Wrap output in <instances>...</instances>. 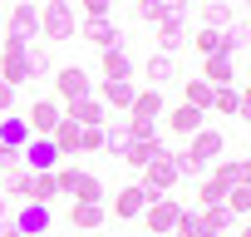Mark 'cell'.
<instances>
[{
    "label": "cell",
    "instance_id": "obj_1",
    "mask_svg": "<svg viewBox=\"0 0 251 237\" xmlns=\"http://www.w3.org/2000/svg\"><path fill=\"white\" fill-rule=\"evenodd\" d=\"M74 30H79V15H74V5H40V40H45V45L74 40Z\"/></svg>",
    "mask_w": 251,
    "mask_h": 237
},
{
    "label": "cell",
    "instance_id": "obj_2",
    "mask_svg": "<svg viewBox=\"0 0 251 237\" xmlns=\"http://www.w3.org/2000/svg\"><path fill=\"white\" fill-rule=\"evenodd\" d=\"M177 183H182V173H177L173 153H158V158H153V163L143 168V183H138V188H143L148 198H168V193H173Z\"/></svg>",
    "mask_w": 251,
    "mask_h": 237
},
{
    "label": "cell",
    "instance_id": "obj_3",
    "mask_svg": "<svg viewBox=\"0 0 251 237\" xmlns=\"http://www.w3.org/2000/svg\"><path fill=\"white\" fill-rule=\"evenodd\" d=\"M187 207L177 203V198H148V207H143V222H148V232L153 237H173V227H177V217H182Z\"/></svg>",
    "mask_w": 251,
    "mask_h": 237
},
{
    "label": "cell",
    "instance_id": "obj_4",
    "mask_svg": "<svg viewBox=\"0 0 251 237\" xmlns=\"http://www.w3.org/2000/svg\"><path fill=\"white\" fill-rule=\"evenodd\" d=\"M94 94V79L79 69V64H64V69H54V99L69 109L74 99H89Z\"/></svg>",
    "mask_w": 251,
    "mask_h": 237
},
{
    "label": "cell",
    "instance_id": "obj_5",
    "mask_svg": "<svg viewBox=\"0 0 251 237\" xmlns=\"http://www.w3.org/2000/svg\"><path fill=\"white\" fill-rule=\"evenodd\" d=\"M59 118H64V104H59V99H35V104H30V114H25L30 139H50Z\"/></svg>",
    "mask_w": 251,
    "mask_h": 237
},
{
    "label": "cell",
    "instance_id": "obj_6",
    "mask_svg": "<svg viewBox=\"0 0 251 237\" xmlns=\"http://www.w3.org/2000/svg\"><path fill=\"white\" fill-rule=\"evenodd\" d=\"M79 40H89L94 50H123V30L113 25V15L108 20H79V30H74Z\"/></svg>",
    "mask_w": 251,
    "mask_h": 237
},
{
    "label": "cell",
    "instance_id": "obj_7",
    "mask_svg": "<svg viewBox=\"0 0 251 237\" xmlns=\"http://www.w3.org/2000/svg\"><path fill=\"white\" fill-rule=\"evenodd\" d=\"M5 35H20V40H35L40 35V5H35V0H15V5H10Z\"/></svg>",
    "mask_w": 251,
    "mask_h": 237
},
{
    "label": "cell",
    "instance_id": "obj_8",
    "mask_svg": "<svg viewBox=\"0 0 251 237\" xmlns=\"http://www.w3.org/2000/svg\"><path fill=\"white\" fill-rule=\"evenodd\" d=\"M187 45V10H168V20L158 25V55H173Z\"/></svg>",
    "mask_w": 251,
    "mask_h": 237
},
{
    "label": "cell",
    "instance_id": "obj_9",
    "mask_svg": "<svg viewBox=\"0 0 251 237\" xmlns=\"http://www.w3.org/2000/svg\"><path fill=\"white\" fill-rule=\"evenodd\" d=\"M182 148H187V153H192V158H197L202 168H212V163L222 158V148H226V139H222L217 129H197L192 139H182Z\"/></svg>",
    "mask_w": 251,
    "mask_h": 237
},
{
    "label": "cell",
    "instance_id": "obj_10",
    "mask_svg": "<svg viewBox=\"0 0 251 237\" xmlns=\"http://www.w3.org/2000/svg\"><path fill=\"white\" fill-rule=\"evenodd\" d=\"M20 163H25L30 173H54L64 158H59V148H54L50 139H30V144L20 148Z\"/></svg>",
    "mask_w": 251,
    "mask_h": 237
},
{
    "label": "cell",
    "instance_id": "obj_11",
    "mask_svg": "<svg viewBox=\"0 0 251 237\" xmlns=\"http://www.w3.org/2000/svg\"><path fill=\"white\" fill-rule=\"evenodd\" d=\"M10 222H15V232H20V237H45L54 217H50V207H45V203H20Z\"/></svg>",
    "mask_w": 251,
    "mask_h": 237
},
{
    "label": "cell",
    "instance_id": "obj_12",
    "mask_svg": "<svg viewBox=\"0 0 251 237\" xmlns=\"http://www.w3.org/2000/svg\"><path fill=\"white\" fill-rule=\"evenodd\" d=\"M94 89H99L94 99H99L108 114H113V109H128V104H133V94H138V84H133V79H99Z\"/></svg>",
    "mask_w": 251,
    "mask_h": 237
},
{
    "label": "cell",
    "instance_id": "obj_13",
    "mask_svg": "<svg viewBox=\"0 0 251 237\" xmlns=\"http://www.w3.org/2000/svg\"><path fill=\"white\" fill-rule=\"evenodd\" d=\"M163 124H168L177 139H192L197 129H207V114H202V109H192V104H177L173 114H163Z\"/></svg>",
    "mask_w": 251,
    "mask_h": 237
},
{
    "label": "cell",
    "instance_id": "obj_14",
    "mask_svg": "<svg viewBox=\"0 0 251 237\" xmlns=\"http://www.w3.org/2000/svg\"><path fill=\"white\" fill-rule=\"evenodd\" d=\"M64 118H74L79 129H103V124H108V109L89 94V99H74V104L64 109Z\"/></svg>",
    "mask_w": 251,
    "mask_h": 237
},
{
    "label": "cell",
    "instance_id": "obj_15",
    "mask_svg": "<svg viewBox=\"0 0 251 237\" xmlns=\"http://www.w3.org/2000/svg\"><path fill=\"white\" fill-rule=\"evenodd\" d=\"M197 79H207L212 89H226V84H236V59H231V55H207Z\"/></svg>",
    "mask_w": 251,
    "mask_h": 237
},
{
    "label": "cell",
    "instance_id": "obj_16",
    "mask_svg": "<svg viewBox=\"0 0 251 237\" xmlns=\"http://www.w3.org/2000/svg\"><path fill=\"white\" fill-rule=\"evenodd\" d=\"M143 207H148V193H143L138 183H128V188H118V193H113V217H123V222L143 217Z\"/></svg>",
    "mask_w": 251,
    "mask_h": 237
},
{
    "label": "cell",
    "instance_id": "obj_17",
    "mask_svg": "<svg viewBox=\"0 0 251 237\" xmlns=\"http://www.w3.org/2000/svg\"><path fill=\"white\" fill-rule=\"evenodd\" d=\"M207 114H226V118H246V94H241L236 84H226V89H212V104H207Z\"/></svg>",
    "mask_w": 251,
    "mask_h": 237
},
{
    "label": "cell",
    "instance_id": "obj_18",
    "mask_svg": "<svg viewBox=\"0 0 251 237\" xmlns=\"http://www.w3.org/2000/svg\"><path fill=\"white\" fill-rule=\"evenodd\" d=\"M108 222V207L103 203H74L69 207V227H79V232H99Z\"/></svg>",
    "mask_w": 251,
    "mask_h": 237
},
{
    "label": "cell",
    "instance_id": "obj_19",
    "mask_svg": "<svg viewBox=\"0 0 251 237\" xmlns=\"http://www.w3.org/2000/svg\"><path fill=\"white\" fill-rule=\"evenodd\" d=\"M128 118H148V124H158V118H163V94L158 89H138L133 104H128Z\"/></svg>",
    "mask_w": 251,
    "mask_h": 237
},
{
    "label": "cell",
    "instance_id": "obj_20",
    "mask_svg": "<svg viewBox=\"0 0 251 237\" xmlns=\"http://www.w3.org/2000/svg\"><path fill=\"white\" fill-rule=\"evenodd\" d=\"M64 198H74V203H103V183L79 168V173L69 178V193H64Z\"/></svg>",
    "mask_w": 251,
    "mask_h": 237
},
{
    "label": "cell",
    "instance_id": "obj_21",
    "mask_svg": "<svg viewBox=\"0 0 251 237\" xmlns=\"http://www.w3.org/2000/svg\"><path fill=\"white\" fill-rule=\"evenodd\" d=\"M231 20H241V10H231V0H202V25L207 30H226Z\"/></svg>",
    "mask_w": 251,
    "mask_h": 237
},
{
    "label": "cell",
    "instance_id": "obj_22",
    "mask_svg": "<svg viewBox=\"0 0 251 237\" xmlns=\"http://www.w3.org/2000/svg\"><path fill=\"white\" fill-rule=\"evenodd\" d=\"M143 74L153 79V89H158V84H173V79H182V69H177V59H173V55H148Z\"/></svg>",
    "mask_w": 251,
    "mask_h": 237
},
{
    "label": "cell",
    "instance_id": "obj_23",
    "mask_svg": "<svg viewBox=\"0 0 251 237\" xmlns=\"http://www.w3.org/2000/svg\"><path fill=\"white\" fill-rule=\"evenodd\" d=\"M212 183H217V188L246 183V158H217V163H212Z\"/></svg>",
    "mask_w": 251,
    "mask_h": 237
},
{
    "label": "cell",
    "instance_id": "obj_24",
    "mask_svg": "<svg viewBox=\"0 0 251 237\" xmlns=\"http://www.w3.org/2000/svg\"><path fill=\"white\" fill-rule=\"evenodd\" d=\"M99 69H103V79H133V59L123 50H99Z\"/></svg>",
    "mask_w": 251,
    "mask_h": 237
},
{
    "label": "cell",
    "instance_id": "obj_25",
    "mask_svg": "<svg viewBox=\"0 0 251 237\" xmlns=\"http://www.w3.org/2000/svg\"><path fill=\"white\" fill-rule=\"evenodd\" d=\"M158 153H168V148H163V139H158V144H123V153H118V158L128 163V168H138V173H143Z\"/></svg>",
    "mask_w": 251,
    "mask_h": 237
},
{
    "label": "cell",
    "instance_id": "obj_26",
    "mask_svg": "<svg viewBox=\"0 0 251 237\" xmlns=\"http://www.w3.org/2000/svg\"><path fill=\"white\" fill-rule=\"evenodd\" d=\"M50 144L59 148V158H74L79 153V124H74V118H59L54 134H50Z\"/></svg>",
    "mask_w": 251,
    "mask_h": 237
},
{
    "label": "cell",
    "instance_id": "obj_27",
    "mask_svg": "<svg viewBox=\"0 0 251 237\" xmlns=\"http://www.w3.org/2000/svg\"><path fill=\"white\" fill-rule=\"evenodd\" d=\"M50 198H59L54 173H30V183H25V203H45V207H50Z\"/></svg>",
    "mask_w": 251,
    "mask_h": 237
},
{
    "label": "cell",
    "instance_id": "obj_28",
    "mask_svg": "<svg viewBox=\"0 0 251 237\" xmlns=\"http://www.w3.org/2000/svg\"><path fill=\"white\" fill-rule=\"evenodd\" d=\"M25 183H30L25 163H5V168H0V193H5V198H25Z\"/></svg>",
    "mask_w": 251,
    "mask_h": 237
},
{
    "label": "cell",
    "instance_id": "obj_29",
    "mask_svg": "<svg viewBox=\"0 0 251 237\" xmlns=\"http://www.w3.org/2000/svg\"><path fill=\"white\" fill-rule=\"evenodd\" d=\"M30 144V124H25V118H0V148H25Z\"/></svg>",
    "mask_w": 251,
    "mask_h": 237
},
{
    "label": "cell",
    "instance_id": "obj_30",
    "mask_svg": "<svg viewBox=\"0 0 251 237\" xmlns=\"http://www.w3.org/2000/svg\"><path fill=\"white\" fill-rule=\"evenodd\" d=\"M246 35H251V30H246V15H241V20H231V25L222 30V55H231V59H236V55H246Z\"/></svg>",
    "mask_w": 251,
    "mask_h": 237
},
{
    "label": "cell",
    "instance_id": "obj_31",
    "mask_svg": "<svg viewBox=\"0 0 251 237\" xmlns=\"http://www.w3.org/2000/svg\"><path fill=\"white\" fill-rule=\"evenodd\" d=\"M25 59H30V79H45V74H54V55H50V45L40 40H30V50H25Z\"/></svg>",
    "mask_w": 251,
    "mask_h": 237
},
{
    "label": "cell",
    "instance_id": "obj_32",
    "mask_svg": "<svg viewBox=\"0 0 251 237\" xmlns=\"http://www.w3.org/2000/svg\"><path fill=\"white\" fill-rule=\"evenodd\" d=\"M123 144H128V118H113L108 114V124H103V153H123Z\"/></svg>",
    "mask_w": 251,
    "mask_h": 237
},
{
    "label": "cell",
    "instance_id": "obj_33",
    "mask_svg": "<svg viewBox=\"0 0 251 237\" xmlns=\"http://www.w3.org/2000/svg\"><path fill=\"white\" fill-rule=\"evenodd\" d=\"M187 45H192V50H197L202 59H207V55H222V30H207V25H197Z\"/></svg>",
    "mask_w": 251,
    "mask_h": 237
},
{
    "label": "cell",
    "instance_id": "obj_34",
    "mask_svg": "<svg viewBox=\"0 0 251 237\" xmlns=\"http://www.w3.org/2000/svg\"><path fill=\"white\" fill-rule=\"evenodd\" d=\"M182 104H192V109L207 114V104H212V84H207V79H182Z\"/></svg>",
    "mask_w": 251,
    "mask_h": 237
},
{
    "label": "cell",
    "instance_id": "obj_35",
    "mask_svg": "<svg viewBox=\"0 0 251 237\" xmlns=\"http://www.w3.org/2000/svg\"><path fill=\"white\" fill-rule=\"evenodd\" d=\"M197 217H202V227H207V232H217V237L231 227V212H226L222 203H212V207H197Z\"/></svg>",
    "mask_w": 251,
    "mask_h": 237
},
{
    "label": "cell",
    "instance_id": "obj_36",
    "mask_svg": "<svg viewBox=\"0 0 251 237\" xmlns=\"http://www.w3.org/2000/svg\"><path fill=\"white\" fill-rule=\"evenodd\" d=\"M222 207H226L231 217H246V207H251V188H246V183H236V188H226V198H222Z\"/></svg>",
    "mask_w": 251,
    "mask_h": 237
},
{
    "label": "cell",
    "instance_id": "obj_37",
    "mask_svg": "<svg viewBox=\"0 0 251 237\" xmlns=\"http://www.w3.org/2000/svg\"><path fill=\"white\" fill-rule=\"evenodd\" d=\"M74 15L79 20H108L113 15V0H74Z\"/></svg>",
    "mask_w": 251,
    "mask_h": 237
},
{
    "label": "cell",
    "instance_id": "obj_38",
    "mask_svg": "<svg viewBox=\"0 0 251 237\" xmlns=\"http://www.w3.org/2000/svg\"><path fill=\"white\" fill-rule=\"evenodd\" d=\"M168 10H173L168 0H138V20H143V25H163Z\"/></svg>",
    "mask_w": 251,
    "mask_h": 237
},
{
    "label": "cell",
    "instance_id": "obj_39",
    "mask_svg": "<svg viewBox=\"0 0 251 237\" xmlns=\"http://www.w3.org/2000/svg\"><path fill=\"white\" fill-rule=\"evenodd\" d=\"M173 237H217V232H207L197 212H182V217H177V227H173Z\"/></svg>",
    "mask_w": 251,
    "mask_h": 237
},
{
    "label": "cell",
    "instance_id": "obj_40",
    "mask_svg": "<svg viewBox=\"0 0 251 237\" xmlns=\"http://www.w3.org/2000/svg\"><path fill=\"white\" fill-rule=\"evenodd\" d=\"M222 198H226V188H217L212 178H202V183H197V198H192V203H197V207H212V203H222Z\"/></svg>",
    "mask_w": 251,
    "mask_h": 237
},
{
    "label": "cell",
    "instance_id": "obj_41",
    "mask_svg": "<svg viewBox=\"0 0 251 237\" xmlns=\"http://www.w3.org/2000/svg\"><path fill=\"white\" fill-rule=\"evenodd\" d=\"M79 153H103V129H79Z\"/></svg>",
    "mask_w": 251,
    "mask_h": 237
},
{
    "label": "cell",
    "instance_id": "obj_42",
    "mask_svg": "<svg viewBox=\"0 0 251 237\" xmlns=\"http://www.w3.org/2000/svg\"><path fill=\"white\" fill-rule=\"evenodd\" d=\"M10 109H15V89H10V84H0V118H5Z\"/></svg>",
    "mask_w": 251,
    "mask_h": 237
},
{
    "label": "cell",
    "instance_id": "obj_43",
    "mask_svg": "<svg viewBox=\"0 0 251 237\" xmlns=\"http://www.w3.org/2000/svg\"><path fill=\"white\" fill-rule=\"evenodd\" d=\"M10 217H15V212H10ZM10 217H0V237H20V232H15V222H10Z\"/></svg>",
    "mask_w": 251,
    "mask_h": 237
},
{
    "label": "cell",
    "instance_id": "obj_44",
    "mask_svg": "<svg viewBox=\"0 0 251 237\" xmlns=\"http://www.w3.org/2000/svg\"><path fill=\"white\" fill-rule=\"evenodd\" d=\"M168 5H173V10H187V5H192V0H168Z\"/></svg>",
    "mask_w": 251,
    "mask_h": 237
},
{
    "label": "cell",
    "instance_id": "obj_45",
    "mask_svg": "<svg viewBox=\"0 0 251 237\" xmlns=\"http://www.w3.org/2000/svg\"><path fill=\"white\" fill-rule=\"evenodd\" d=\"M45 5H74V0H45Z\"/></svg>",
    "mask_w": 251,
    "mask_h": 237
},
{
    "label": "cell",
    "instance_id": "obj_46",
    "mask_svg": "<svg viewBox=\"0 0 251 237\" xmlns=\"http://www.w3.org/2000/svg\"><path fill=\"white\" fill-rule=\"evenodd\" d=\"M236 237H251V227H236Z\"/></svg>",
    "mask_w": 251,
    "mask_h": 237
},
{
    "label": "cell",
    "instance_id": "obj_47",
    "mask_svg": "<svg viewBox=\"0 0 251 237\" xmlns=\"http://www.w3.org/2000/svg\"><path fill=\"white\" fill-rule=\"evenodd\" d=\"M45 237H50V232H45Z\"/></svg>",
    "mask_w": 251,
    "mask_h": 237
}]
</instances>
